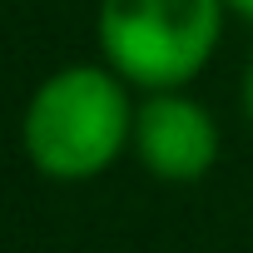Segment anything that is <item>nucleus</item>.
<instances>
[{"label":"nucleus","instance_id":"nucleus-1","mask_svg":"<svg viewBox=\"0 0 253 253\" xmlns=\"http://www.w3.org/2000/svg\"><path fill=\"white\" fill-rule=\"evenodd\" d=\"M129 80L99 65H65L35 84L20 114V149L55 184L99 179L134 144Z\"/></svg>","mask_w":253,"mask_h":253},{"label":"nucleus","instance_id":"nucleus-2","mask_svg":"<svg viewBox=\"0 0 253 253\" xmlns=\"http://www.w3.org/2000/svg\"><path fill=\"white\" fill-rule=\"evenodd\" d=\"M223 0H99L94 40L114 75L134 89H184L223 40Z\"/></svg>","mask_w":253,"mask_h":253},{"label":"nucleus","instance_id":"nucleus-3","mask_svg":"<svg viewBox=\"0 0 253 253\" xmlns=\"http://www.w3.org/2000/svg\"><path fill=\"white\" fill-rule=\"evenodd\" d=\"M139 164L164 184H199L213 174L223 154L218 119L184 89H154L134 109V144Z\"/></svg>","mask_w":253,"mask_h":253},{"label":"nucleus","instance_id":"nucleus-4","mask_svg":"<svg viewBox=\"0 0 253 253\" xmlns=\"http://www.w3.org/2000/svg\"><path fill=\"white\" fill-rule=\"evenodd\" d=\"M243 114H248V124H253V60H248V70H243Z\"/></svg>","mask_w":253,"mask_h":253},{"label":"nucleus","instance_id":"nucleus-5","mask_svg":"<svg viewBox=\"0 0 253 253\" xmlns=\"http://www.w3.org/2000/svg\"><path fill=\"white\" fill-rule=\"evenodd\" d=\"M223 5H228L238 20H248V25H253V0H223Z\"/></svg>","mask_w":253,"mask_h":253}]
</instances>
